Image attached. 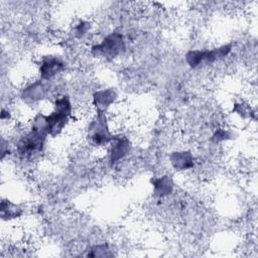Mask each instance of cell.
I'll return each mask as SVG.
<instances>
[{"mask_svg":"<svg viewBox=\"0 0 258 258\" xmlns=\"http://www.w3.org/2000/svg\"><path fill=\"white\" fill-rule=\"evenodd\" d=\"M232 49L233 44L231 42L221 44L211 49H190L185 53L184 59L186 64L191 69L206 68L226 58L231 53Z\"/></svg>","mask_w":258,"mask_h":258,"instance_id":"obj_3","label":"cell"},{"mask_svg":"<svg viewBox=\"0 0 258 258\" xmlns=\"http://www.w3.org/2000/svg\"><path fill=\"white\" fill-rule=\"evenodd\" d=\"M112 255L113 253L111 252L107 244L95 245L92 248H90V250H88V253H87L88 257H108Z\"/></svg>","mask_w":258,"mask_h":258,"instance_id":"obj_16","label":"cell"},{"mask_svg":"<svg viewBox=\"0 0 258 258\" xmlns=\"http://www.w3.org/2000/svg\"><path fill=\"white\" fill-rule=\"evenodd\" d=\"M50 82H45L39 78L26 84L19 93L20 100L29 106L41 103L48 98L50 91Z\"/></svg>","mask_w":258,"mask_h":258,"instance_id":"obj_6","label":"cell"},{"mask_svg":"<svg viewBox=\"0 0 258 258\" xmlns=\"http://www.w3.org/2000/svg\"><path fill=\"white\" fill-rule=\"evenodd\" d=\"M85 135L88 142L97 148L108 146L114 133L111 130L107 113L95 112L86 125Z\"/></svg>","mask_w":258,"mask_h":258,"instance_id":"obj_2","label":"cell"},{"mask_svg":"<svg viewBox=\"0 0 258 258\" xmlns=\"http://www.w3.org/2000/svg\"><path fill=\"white\" fill-rule=\"evenodd\" d=\"M169 163L171 167L178 172L192 169L196 165V157L189 149H178L170 152Z\"/></svg>","mask_w":258,"mask_h":258,"instance_id":"obj_10","label":"cell"},{"mask_svg":"<svg viewBox=\"0 0 258 258\" xmlns=\"http://www.w3.org/2000/svg\"><path fill=\"white\" fill-rule=\"evenodd\" d=\"M11 117H12L11 112H10L8 109H6V108H2V110H1V116H0L1 121H2L3 123L6 122V121H10V120H11Z\"/></svg>","mask_w":258,"mask_h":258,"instance_id":"obj_17","label":"cell"},{"mask_svg":"<svg viewBox=\"0 0 258 258\" xmlns=\"http://www.w3.org/2000/svg\"><path fill=\"white\" fill-rule=\"evenodd\" d=\"M234 132L230 129L225 127H219L214 131L213 135L211 136V141L215 144H219L234 139Z\"/></svg>","mask_w":258,"mask_h":258,"instance_id":"obj_15","label":"cell"},{"mask_svg":"<svg viewBox=\"0 0 258 258\" xmlns=\"http://www.w3.org/2000/svg\"><path fill=\"white\" fill-rule=\"evenodd\" d=\"M72 118L73 116L68 113L52 109L48 114H46L48 137L56 138L60 136L68 128Z\"/></svg>","mask_w":258,"mask_h":258,"instance_id":"obj_8","label":"cell"},{"mask_svg":"<svg viewBox=\"0 0 258 258\" xmlns=\"http://www.w3.org/2000/svg\"><path fill=\"white\" fill-rule=\"evenodd\" d=\"M132 141L125 134H114L108 144V161L115 165L125 159L132 151Z\"/></svg>","mask_w":258,"mask_h":258,"instance_id":"obj_7","label":"cell"},{"mask_svg":"<svg viewBox=\"0 0 258 258\" xmlns=\"http://www.w3.org/2000/svg\"><path fill=\"white\" fill-rule=\"evenodd\" d=\"M48 136L35 132L29 128L22 132L13 144V153L24 163L37 161L43 154Z\"/></svg>","mask_w":258,"mask_h":258,"instance_id":"obj_1","label":"cell"},{"mask_svg":"<svg viewBox=\"0 0 258 258\" xmlns=\"http://www.w3.org/2000/svg\"><path fill=\"white\" fill-rule=\"evenodd\" d=\"M91 29H92V24L90 21L80 19L72 27V35L74 36V38L82 39L90 33Z\"/></svg>","mask_w":258,"mask_h":258,"instance_id":"obj_14","label":"cell"},{"mask_svg":"<svg viewBox=\"0 0 258 258\" xmlns=\"http://www.w3.org/2000/svg\"><path fill=\"white\" fill-rule=\"evenodd\" d=\"M232 113L237 115L240 119H242L244 121L252 120L253 118H255V115H256L252 106L248 102L243 101V100L237 101L233 104Z\"/></svg>","mask_w":258,"mask_h":258,"instance_id":"obj_13","label":"cell"},{"mask_svg":"<svg viewBox=\"0 0 258 258\" xmlns=\"http://www.w3.org/2000/svg\"><path fill=\"white\" fill-rule=\"evenodd\" d=\"M126 48L124 35L119 31H112L100 42L91 46V54L94 57L113 61L123 54Z\"/></svg>","mask_w":258,"mask_h":258,"instance_id":"obj_4","label":"cell"},{"mask_svg":"<svg viewBox=\"0 0 258 258\" xmlns=\"http://www.w3.org/2000/svg\"><path fill=\"white\" fill-rule=\"evenodd\" d=\"M23 215H24V209L20 205L8 199L1 200L0 216L3 221H7V222L14 221L21 218Z\"/></svg>","mask_w":258,"mask_h":258,"instance_id":"obj_12","label":"cell"},{"mask_svg":"<svg viewBox=\"0 0 258 258\" xmlns=\"http://www.w3.org/2000/svg\"><path fill=\"white\" fill-rule=\"evenodd\" d=\"M152 195L156 199H165L173 194L175 182L172 175L164 173L158 176H153L150 179Z\"/></svg>","mask_w":258,"mask_h":258,"instance_id":"obj_11","label":"cell"},{"mask_svg":"<svg viewBox=\"0 0 258 258\" xmlns=\"http://www.w3.org/2000/svg\"><path fill=\"white\" fill-rule=\"evenodd\" d=\"M119 95L114 88H104L96 90L92 95V106L94 112L107 113L108 110L116 104Z\"/></svg>","mask_w":258,"mask_h":258,"instance_id":"obj_9","label":"cell"},{"mask_svg":"<svg viewBox=\"0 0 258 258\" xmlns=\"http://www.w3.org/2000/svg\"><path fill=\"white\" fill-rule=\"evenodd\" d=\"M66 70V62L60 55L55 53L44 54L37 64L38 78L45 82H51Z\"/></svg>","mask_w":258,"mask_h":258,"instance_id":"obj_5","label":"cell"}]
</instances>
